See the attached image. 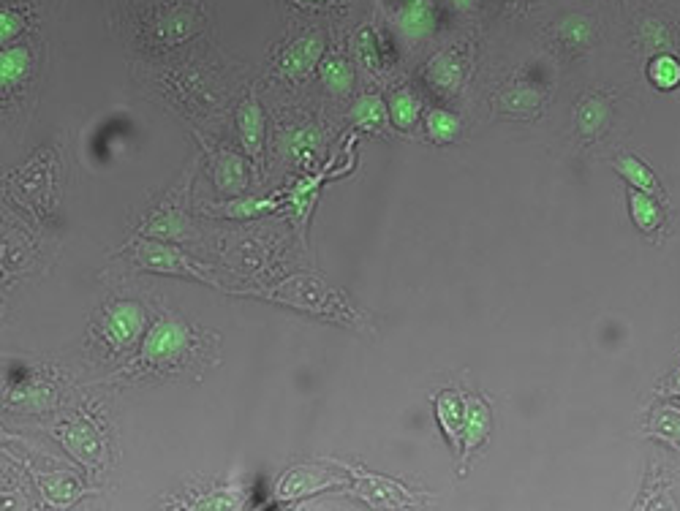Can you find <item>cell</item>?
<instances>
[{
  "label": "cell",
  "instance_id": "1",
  "mask_svg": "<svg viewBox=\"0 0 680 511\" xmlns=\"http://www.w3.org/2000/svg\"><path fill=\"white\" fill-rule=\"evenodd\" d=\"M278 294H267L272 302L281 305H292L305 313H316V316H327L335 321H349L354 324V310L349 308L346 299L338 297V291H332L330 286H324L316 278H292L286 280L283 286H278Z\"/></svg>",
  "mask_w": 680,
  "mask_h": 511
},
{
  "label": "cell",
  "instance_id": "2",
  "mask_svg": "<svg viewBox=\"0 0 680 511\" xmlns=\"http://www.w3.org/2000/svg\"><path fill=\"white\" fill-rule=\"evenodd\" d=\"M194 338L191 329L185 327L180 319H158L142 343V362L150 367L172 365L191 351Z\"/></svg>",
  "mask_w": 680,
  "mask_h": 511
},
{
  "label": "cell",
  "instance_id": "3",
  "mask_svg": "<svg viewBox=\"0 0 680 511\" xmlns=\"http://www.w3.org/2000/svg\"><path fill=\"white\" fill-rule=\"evenodd\" d=\"M134 264L139 270L161 272V275H177V278H194L207 286H218V280L210 278L207 272L194 264V261L183 256L177 248L161 245V242L139 240L134 245Z\"/></svg>",
  "mask_w": 680,
  "mask_h": 511
},
{
  "label": "cell",
  "instance_id": "4",
  "mask_svg": "<svg viewBox=\"0 0 680 511\" xmlns=\"http://www.w3.org/2000/svg\"><path fill=\"white\" fill-rule=\"evenodd\" d=\"M145 329V310L136 302H112L104 313V324H101V338L107 340L112 351H126L139 340Z\"/></svg>",
  "mask_w": 680,
  "mask_h": 511
},
{
  "label": "cell",
  "instance_id": "5",
  "mask_svg": "<svg viewBox=\"0 0 680 511\" xmlns=\"http://www.w3.org/2000/svg\"><path fill=\"white\" fill-rule=\"evenodd\" d=\"M321 55H324V41H321L319 33H308L283 52L281 60H278V71L283 77L300 79L319 66Z\"/></svg>",
  "mask_w": 680,
  "mask_h": 511
},
{
  "label": "cell",
  "instance_id": "6",
  "mask_svg": "<svg viewBox=\"0 0 680 511\" xmlns=\"http://www.w3.org/2000/svg\"><path fill=\"white\" fill-rule=\"evenodd\" d=\"M349 479L346 473H338L335 468H300L292 471L281 484V498H300V495H311V492L327 490L335 484H343Z\"/></svg>",
  "mask_w": 680,
  "mask_h": 511
},
{
  "label": "cell",
  "instance_id": "7",
  "mask_svg": "<svg viewBox=\"0 0 680 511\" xmlns=\"http://www.w3.org/2000/svg\"><path fill=\"white\" fill-rule=\"evenodd\" d=\"M237 134L243 150L253 161H262L264 153V109L256 98H245L237 109Z\"/></svg>",
  "mask_w": 680,
  "mask_h": 511
},
{
  "label": "cell",
  "instance_id": "8",
  "mask_svg": "<svg viewBox=\"0 0 680 511\" xmlns=\"http://www.w3.org/2000/svg\"><path fill=\"white\" fill-rule=\"evenodd\" d=\"M395 25L406 39H425L436 28V9L430 0H403L395 11Z\"/></svg>",
  "mask_w": 680,
  "mask_h": 511
},
{
  "label": "cell",
  "instance_id": "9",
  "mask_svg": "<svg viewBox=\"0 0 680 511\" xmlns=\"http://www.w3.org/2000/svg\"><path fill=\"white\" fill-rule=\"evenodd\" d=\"M283 155L297 166H313L321 153V134L316 126H297L281 139Z\"/></svg>",
  "mask_w": 680,
  "mask_h": 511
},
{
  "label": "cell",
  "instance_id": "10",
  "mask_svg": "<svg viewBox=\"0 0 680 511\" xmlns=\"http://www.w3.org/2000/svg\"><path fill=\"white\" fill-rule=\"evenodd\" d=\"M55 435L66 444L68 452L77 454L79 460L93 465L101 463V438H98L96 430L88 422H68V425L58 427Z\"/></svg>",
  "mask_w": 680,
  "mask_h": 511
},
{
  "label": "cell",
  "instance_id": "11",
  "mask_svg": "<svg viewBox=\"0 0 680 511\" xmlns=\"http://www.w3.org/2000/svg\"><path fill=\"white\" fill-rule=\"evenodd\" d=\"M487 433H490V411L479 397H468L466 400V425H463V460L474 452L476 446L485 444Z\"/></svg>",
  "mask_w": 680,
  "mask_h": 511
},
{
  "label": "cell",
  "instance_id": "12",
  "mask_svg": "<svg viewBox=\"0 0 680 511\" xmlns=\"http://www.w3.org/2000/svg\"><path fill=\"white\" fill-rule=\"evenodd\" d=\"M436 416L438 425L444 430L452 446L463 444V425H466V400H460L452 392H444V395L436 400Z\"/></svg>",
  "mask_w": 680,
  "mask_h": 511
},
{
  "label": "cell",
  "instance_id": "13",
  "mask_svg": "<svg viewBox=\"0 0 680 511\" xmlns=\"http://www.w3.org/2000/svg\"><path fill=\"white\" fill-rule=\"evenodd\" d=\"M428 82L436 87L438 93H444V96L457 93V87L463 82V66H460V60L452 52H441L438 58H433L428 63Z\"/></svg>",
  "mask_w": 680,
  "mask_h": 511
},
{
  "label": "cell",
  "instance_id": "14",
  "mask_svg": "<svg viewBox=\"0 0 680 511\" xmlns=\"http://www.w3.org/2000/svg\"><path fill=\"white\" fill-rule=\"evenodd\" d=\"M213 177H215V183H218V191L229 193V196L245 191V185H248V172H245L243 158L234 153L218 155Z\"/></svg>",
  "mask_w": 680,
  "mask_h": 511
},
{
  "label": "cell",
  "instance_id": "15",
  "mask_svg": "<svg viewBox=\"0 0 680 511\" xmlns=\"http://www.w3.org/2000/svg\"><path fill=\"white\" fill-rule=\"evenodd\" d=\"M615 172L621 174L626 183L632 185V188H640V191L651 193V196H659V180H656V174L648 169V166L642 164L637 155H618V161H615Z\"/></svg>",
  "mask_w": 680,
  "mask_h": 511
},
{
  "label": "cell",
  "instance_id": "16",
  "mask_svg": "<svg viewBox=\"0 0 680 511\" xmlns=\"http://www.w3.org/2000/svg\"><path fill=\"white\" fill-rule=\"evenodd\" d=\"M629 210H632V221L640 226L645 234H653L661 229V207L656 204L651 193L640 191V188H632L629 191Z\"/></svg>",
  "mask_w": 680,
  "mask_h": 511
},
{
  "label": "cell",
  "instance_id": "17",
  "mask_svg": "<svg viewBox=\"0 0 680 511\" xmlns=\"http://www.w3.org/2000/svg\"><path fill=\"white\" fill-rule=\"evenodd\" d=\"M30 71V52L25 47H6L0 52V85L3 90H11L28 77Z\"/></svg>",
  "mask_w": 680,
  "mask_h": 511
},
{
  "label": "cell",
  "instance_id": "18",
  "mask_svg": "<svg viewBox=\"0 0 680 511\" xmlns=\"http://www.w3.org/2000/svg\"><path fill=\"white\" fill-rule=\"evenodd\" d=\"M607 120H610V104L604 98H585L583 104L577 107V128L588 139L602 134L607 128Z\"/></svg>",
  "mask_w": 680,
  "mask_h": 511
},
{
  "label": "cell",
  "instance_id": "19",
  "mask_svg": "<svg viewBox=\"0 0 680 511\" xmlns=\"http://www.w3.org/2000/svg\"><path fill=\"white\" fill-rule=\"evenodd\" d=\"M321 85L332 96H349L354 87V68L346 58H327L321 63Z\"/></svg>",
  "mask_w": 680,
  "mask_h": 511
},
{
  "label": "cell",
  "instance_id": "20",
  "mask_svg": "<svg viewBox=\"0 0 680 511\" xmlns=\"http://www.w3.org/2000/svg\"><path fill=\"white\" fill-rule=\"evenodd\" d=\"M419 115H422V98L414 90H398L395 96L389 98V117H392V123L400 131L414 128Z\"/></svg>",
  "mask_w": 680,
  "mask_h": 511
},
{
  "label": "cell",
  "instance_id": "21",
  "mask_svg": "<svg viewBox=\"0 0 680 511\" xmlns=\"http://www.w3.org/2000/svg\"><path fill=\"white\" fill-rule=\"evenodd\" d=\"M321 180H324V174H319V177H302L300 183L289 191V207H292L294 221L300 223V226H305L308 215H311L316 196H319Z\"/></svg>",
  "mask_w": 680,
  "mask_h": 511
},
{
  "label": "cell",
  "instance_id": "22",
  "mask_svg": "<svg viewBox=\"0 0 680 511\" xmlns=\"http://www.w3.org/2000/svg\"><path fill=\"white\" fill-rule=\"evenodd\" d=\"M387 115H389L387 104H384L379 96H365L351 107L354 123L360 128H365V131H379V128L387 123Z\"/></svg>",
  "mask_w": 680,
  "mask_h": 511
},
{
  "label": "cell",
  "instance_id": "23",
  "mask_svg": "<svg viewBox=\"0 0 680 511\" xmlns=\"http://www.w3.org/2000/svg\"><path fill=\"white\" fill-rule=\"evenodd\" d=\"M278 204L275 199H234V202H226L218 213L224 218H232V221H251V218H262V215L272 213Z\"/></svg>",
  "mask_w": 680,
  "mask_h": 511
},
{
  "label": "cell",
  "instance_id": "24",
  "mask_svg": "<svg viewBox=\"0 0 680 511\" xmlns=\"http://www.w3.org/2000/svg\"><path fill=\"white\" fill-rule=\"evenodd\" d=\"M428 134L436 145H447L460 134V117L447 112V109H430L428 112Z\"/></svg>",
  "mask_w": 680,
  "mask_h": 511
},
{
  "label": "cell",
  "instance_id": "25",
  "mask_svg": "<svg viewBox=\"0 0 680 511\" xmlns=\"http://www.w3.org/2000/svg\"><path fill=\"white\" fill-rule=\"evenodd\" d=\"M373 482H376L373 490L362 492V495H365V501H368L370 506H379V509H384V506H406V503H414V495H408V492L400 490L398 484L381 482V479H373Z\"/></svg>",
  "mask_w": 680,
  "mask_h": 511
},
{
  "label": "cell",
  "instance_id": "26",
  "mask_svg": "<svg viewBox=\"0 0 680 511\" xmlns=\"http://www.w3.org/2000/svg\"><path fill=\"white\" fill-rule=\"evenodd\" d=\"M648 77L659 90H672V87L680 85V60H675L672 55H659V58L651 60L648 66Z\"/></svg>",
  "mask_w": 680,
  "mask_h": 511
},
{
  "label": "cell",
  "instance_id": "27",
  "mask_svg": "<svg viewBox=\"0 0 680 511\" xmlns=\"http://www.w3.org/2000/svg\"><path fill=\"white\" fill-rule=\"evenodd\" d=\"M183 215L177 213H158L153 221H150V226H147L145 232L153 234V237H166V240H172V237H180L183 234Z\"/></svg>",
  "mask_w": 680,
  "mask_h": 511
},
{
  "label": "cell",
  "instance_id": "28",
  "mask_svg": "<svg viewBox=\"0 0 680 511\" xmlns=\"http://www.w3.org/2000/svg\"><path fill=\"white\" fill-rule=\"evenodd\" d=\"M561 36H564L566 44H572V47H577V49L585 47L593 36L591 22L583 20V17H569V20L561 25Z\"/></svg>",
  "mask_w": 680,
  "mask_h": 511
},
{
  "label": "cell",
  "instance_id": "29",
  "mask_svg": "<svg viewBox=\"0 0 680 511\" xmlns=\"http://www.w3.org/2000/svg\"><path fill=\"white\" fill-rule=\"evenodd\" d=\"M360 55H362V63L368 68H373V71H379L381 68V52L379 47H376V36H373V30L365 28L360 33Z\"/></svg>",
  "mask_w": 680,
  "mask_h": 511
},
{
  "label": "cell",
  "instance_id": "30",
  "mask_svg": "<svg viewBox=\"0 0 680 511\" xmlns=\"http://www.w3.org/2000/svg\"><path fill=\"white\" fill-rule=\"evenodd\" d=\"M22 30H25V20H22L20 14L11 9H3V14H0V41L9 44L11 39L20 36Z\"/></svg>",
  "mask_w": 680,
  "mask_h": 511
},
{
  "label": "cell",
  "instance_id": "31",
  "mask_svg": "<svg viewBox=\"0 0 680 511\" xmlns=\"http://www.w3.org/2000/svg\"><path fill=\"white\" fill-rule=\"evenodd\" d=\"M642 39H645V44L651 49H664L667 44H670V33L661 28V22L656 20H648L645 25H642Z\"/></svg>",
  "mask_w": 680,
  "mask_h": 511
},
{
  "label": "cell",
  "instance_id": "32",
  "mask_svg": "<svg viewBox=\"0 0 680 511\" xmlns=\"http://www.w3.org/2000/svg\"><path fill=\"white\" fill-rule=\"evenodd\" d=\"M455 3V9H463V11H468L471 6H474V0H452Z\"/></svg>",
  "mask_w": 680,
  "mask_h": 511
}]
</instances>
